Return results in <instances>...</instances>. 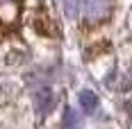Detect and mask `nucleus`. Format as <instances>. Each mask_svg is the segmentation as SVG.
Returning a JSON list of instances; mask_svg holds the SVG:
<instances>
[{
	"label": "nucleus",
	"instance_id": "obj_2",
	"mask_svg": "<svg viewBox=\"0 0 132 129\" xmlns=\"http://www.w3.org/2000/svg\"><path fill=\"white\" fill-rule=\"evenodd\" d=\"M53 106H55V95L48 86H41V88L34 91V109H37V113L46 116Z\"/></svg>",
	"mask_w": 132,
	"mask_h": 129
},
{
	"label": "nucleus",
	"instance_id": "obj_7",
	"mask_svg": "<svg viewBox=\"0 0 132 129\" xmlns=\"http://www.w3.org/2000/svg\"><path fill=\"white\" fill-rule=\"evenodd\" d=\"M121 88L123 91H130L132 88V68L125 73V77H123V82H121Z\"/></svg>",
	"mask_w": 132,
	"mask_h": 129
},
{
	"label": "nucleus",
	"instance_id": "obj_6",
	"mask_svg": "<svg viewBox=\"0 0 132 129\" xmlns=\"http://www.w3.org/2000/svg\"><path fill=\"white\" fill-rule=\"evenodd\" d=\"M78 7H80V0H64V9L71 18L78 16Z\"/></svg>",
	"mask_w": 132,
	"mask_h": 129
},
{
	"label": "nucleus",
	"instance_id": "obj_4",
	"mask_svg": "<svg viewBox=\"0 0 132 129\" xmlns=\"http://www.w3.org/2000/svg\"><path fill=\"white\" fill-rule=\"evenodd\" d=\"M78 100H80V106H82L84 113H93L98 109V97H96L93 91H80Z\"/></svg>",
	"mask_w": 132,
	"mask_h": 129
},
{
	"label": "nucleus",
	"instance_id": "obj_1",
	"mask_svg": "<svg viewBox=\"0 0 132 129\" xmlns=\"http://www.w3.org/2000/svg\"><path fill=\"white\" fill-rule=\"evenodd\" d=\"M109 12H112V0H84L82 2V14L91 23L105 21Z\"/></svg>",
	"mask_w": 132,
	"mask_h": 129
},
{
	"label": "nucleus",
	"instance_id": "obj_3",
	"mask_svg": "<svg viewBox=\"0 0 132 129\" xmlns=\"http://www.w3.org/2000/svg\"><path fill=\"white\" fill-rule=\"evenodd\" d=\"M16 18H18L16 0H0V23L2 25H14Z\"/></svg>",
	"mask_w": 132,
	"mask_h": 129
},
{
	"label": "nucleus",
	"instance_id": "obj_5",
	"mask_svg": "<svg viewBox=\"0 0 132 129\" xmlns=\"http://www.w3.org/2000/svg\"><path fill=\"white\" fill-rule=\"evenodd\" d=\"M82 127V118L75 109H71V106H66L64 111V120H62V129H80Z\"/></svg>",
	"mask_w": 132,
	"mask_h": 129
},
{
	"label": "nucleus",
	"instance_id": "obj_8",
	"mask_svg": "<svg viewBox=\"0 0 132 129\" xmlns=\"http://www.w3.org/2000/svg\"><path fill=\"white\" fill-rule=\"evenodd\" d=\"M125 113H128V116H130V120H132V97L125 102Z\"/></svg>",
	"mask_w": 132,
	"mask_h": 129
}]
</instances>
